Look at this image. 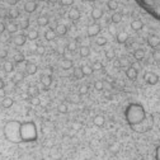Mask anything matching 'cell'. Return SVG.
<instances>
[{"label":"cell","mask_w":160,"mask_h":160,"mask_svg":"<svg viewBox=\"0 0 160 160\" xmlns=\"http://www.w3.org/2000/svg\"><path fill=\"white\" fill-rule=\"evenodd\" d=\"M103 10L100 9V8H93V10H91V18H93L94 20H98L100 18H103Z\"/></svg>","instance_id":"obj_11"},{"label":"cell","mask_w":160,"mask_h":160,"mask_svg":"<svg viewBox=\"0 0 160 160\" xmlns=\"http://www.w3.org/2000/svg\"><path fill=\"white\" fill-rule=\"evenodd\" d=\"M79 94H80V95L88 94V85H81L80 89H79Z\"/></svg>","instance_id":"obj_43"},{"label":"cell","mask_w":160,"mask_h":160,"mask_svg":"<svg viewBox=\"0 0 160 160\" xmlns=\"http://www.w3.org/2000/svg\"><path fill=\"white\" fill-rule=\"evenodd\" d=\"M99 32H100V26L94 23V24H90V26L88 27L87 35H88V37H95L97 35H99Z\"/></svg>","instance_id":"obj_5"},{"label":"cell","mask_w":160,"mask_h":160,"mask_svg":"<svg viewBox=\"0 0 160 160\" xmlns=\"http://www.w3.org/2000/svg\"><path fill=\"white\" fill-rule=\"evenodd\" d=\"M27 38L31 39V41L37 39V38H38V31H37V29H31V31H28V33H27Z\"/></svg>","instance_id":"obj_26"},{"label":"cell","mask_w":160,"mask_h":160,"mask_svg":"<svg viewBox=\"0 0 160 160\" xmlns=\"http://www.w3.org/2000/svg\"><path fill=\"white\" fill-rule=\"evenodd\" d=\"M89 2H95V0H89Z\"/></svg>","instance_id":"obj_54"},{"label":"cell","mask_w":160,"mask_h":160,"mask_svg":"<svg viewBox=\"0 0 160 160\" xmlns=\"http://www.w3.org/2000/svg\"><path fill=\"white\" fill-rule=\"evenodd\" d=\"M67 15H69V18L71 20H78L80 18V12L78 8H71V9L69 10V13H67Z\"/></svg>","instance_id":"obj_10"},{"label":"cell","mask_w":160,"mask_h":160,"mask_svg":"<svg viewBox=\"0 0 160 160\" xmlns=\"http://www.w3.org/2000/svg\"><path fill=\"white\" fill-rule=\"evenodd\" d=\"M48 22H50L48 18H47V17H45V15L38 17V18H37V24H38L39 27H46L47 24H48Z\"/></svg>","instance_id":"obj_25"},{"label":"cell","mask_w":160,"mask_h":160,"mask_svg":"<svg viewBox=\"0 0 160 160\" xmlns=\"http://www.w3.org/2000/svg\"><path fill=\"white\" fill-rule=\"evenodd\" d=\"M74 2L75 0H60L61 5H64V6H70V5H73Z\"/></svg>","instance_id":"obj_45"},{"label":"cell","mask_w":160,"mask_h":160,"mask_svg":"<svg viewBox=\"0 0 160 160\" xmlns=\"http://www.w3.org/2000/svg\"><path fill=\"white\" fill-rule=\"evenodd\" d=\"M6 15H8V13H6L4 9H2V10H0V18H5Z\"/></svg>","instance_id":"obj_50"},{"label":"cell","mask_w":160,"mask_h":160,"mask_svg":"<svg viewBox=\"0 0 160 160\" xmlns=\"http://www.w3.org/2000/svg\"><path fill=\"white\" fill-rule=\"evenodd\" d=\"M107 6L109 10H116L117 8H118V3H117V0H108Z\"/></svg>","instance_id":"obj_31"},{"label":"cell","mask_w":160,"mask_h":160,"mask_svg":"<svg viewBox=\"0 0 160 160\" xmlns=\"http://www.w3.org/2000/svg\"><path fill=\"white\" fill-rule=\"evenodd\" d=\"M131 28L133 31H141L142 28H144V22H142L141 19H133L131 22Z\"/></svg>","instance_id":"obj_13"},{"label":"cell","mask_w":160,"mask_h":160,"mask_svg":"<svg viewBox=\"0 0 160 160\" xmlns=\"http://www.w3.org/2000/svg\"><path fill=\"white\" fill-rule=\"evenodd\" d=\"M3 70L5 73H12L14 70V62L13 61H5L3 64Z\"/></svg>","instance_id":"obj_22"},{"label":"cell","mask_w":160,"mask_h":160,"mask_svg":"<svg viewBox=\"0 0 160 160\" xmlns=\"http://www.w3.org/2000/svg\"><path fill=\"white\" fill-rule=\"evenodd\" d=\"M125 118H126V122L132 128L135 126H139L142 122H145L147 120V116L145 112V108L140 103H131L127 106V108L125 111Z\"/></svg>","instance_id":"obj_1"},{"label":"cell","mask_w":160,"mask_h":160,"mask_svg":"<svg viewBox=\"0 0 160 160\" xmlns=\"http://www.w3.org/2000/svg\"><path fill=\"white\" fill-rule=\"evenodd\" d=\"M31 103H32V106H39L41 104V99L38 97H32L31 98Z\"/></svg>","instance_id":"obj_44"},{"label":"cell","mask_w":160,"mask_h":160,"mask_svg":"<svg viewBox=\"0 0 160 160\" xmlns=\"http://www.w3.org/2000/svg\"><path fill=\"white\" fill-rule=\"evenodd\" d=\"M17 2H18V0H6V3L9 4V5H15Z\"/></svg>","instance_id":"obj_51"},{"label":"cell","mask_w":160,"mask_h":160,"mask_svg":"<svg viewBox=\"0 0 160 160\" xmlns=\"http://www.w3.org/2000/svg\"><path fill=\"white\" fill-rule=\"evenodd\" d=\"M106 58L107 60H114L116 58V52H114V50L113 48H108L106 50Z\"/></svg>","instance_id":"obj_28"},{"label":"cell","mask_w":160,"mask_h":160,"mask_svg":"<svg viewBox=\"0 0 160 160\" xmlns=\"http://www.w3.org/2000/svg\"><path fill=\"white\" fill-rule=\"evenodd\" d=\"M133 58L136 61H142L145 58V51L142 48H137L133 51Z\"/></svg>","instance_id":"obj_12"},{"label":"cell","mask_w":160,"mask_h":160,"mask_svg":"<svg viewBox=\"0 0 160 160\" xmlns=\"http://www.w3.org/2000/svg\"><path fill=\"white\" fill-rule=\"evenodd\" d=\"M45 38H46V41H54V39L56 38V32H55V29H52V28L47 29V31L45 32Z\"/></svg>","instance_id":"obj_18"},{"label":"cell","mask_w":160,"mask_h":160,"mask_svg":"<svg viewBox=\"0 0 160 160\" xmlns=\"http://www.w3.org/2000/svg\"><path fill=\"white\" fill-rule=\"evenodd\" d=\"M41 83H42V85H43L45 88H48V87L52 84V76H48V75H43V76L41 78Z\"/></svg>","instance_id":"obj_21"},{"label":"cell","mask_w":160,"mask_h":160,"mask_svg":"<svg viewBox=\"0 0 160 160\" xmlns=\"http://www.w3.org/2000/svg\"><path fill=\"white\" fill-rule=\"evenodd\" d=\"M13 104H14V100H13L10 97H5V98H3V100H2V106H3V108H5V109L12 108Z\"/></svg>","instance_id":"obj_16"},{"label":"cell","mask_w":160,"mask_h":160,"mask_svg":"<svg viewBox=\"0 0 160 160\" xmlns=\"http://www.w3.org/2000/svg\"><path fill=\"white\" fill-rule=\"evenodd\" d=\"M81 71H83V74H84V76H90V75L94 73L93 67L89 66V65H84V66H81Z\"/></svg>","instance_id":"obj_23"},{"label":"cell","mask_w":160,"mask_h":160,"mask_svg":"<svg viewBox=\"0 0 160 160\" xmlns=\"http://www.w3.org/2000/svg\"><path fill=\"white\" fill-rule=\"evenodd\" d=\"M121 20H122V13H120V12L113 13V15H112V22H113V23H120Z\"/></svg>","instance_id":"obj_37"},{"label":"cell","mask_w":160,"mask_h":160,"mask_svg":"<svg viewBox=\"0 0 160 160\" xmlns=\"http://www.w3.org/2000/svg\"><path fill=\"white\" fill-rule=\"evenodd\" d=\"M144 80L149 84V85H156L159 83V75L153 73V71H146L144 74Z\"/></svg>","instance_id":"obj_4"},{"label":"cell","mask_w":160,"mask_h":160,"mask_svg":"<svg viewBox=\"0 0 160 160\" xmlns=\"http://www.w3.org/2000/svg\"><path fill=\"white\" fill-rule=\"evenodd\" d=\"M91 67H93V70H102L103 69V64L100 62V61H94L93 65H91Z\"/></svg>","instance_id":"obj_42"},{"label":"cell","mask_w":160,"mask_h":160,"mask_svg":"<svg viewBox=\"0 0 160 160\" xmlns=\"http://www.w3.org/2000/svg\"><path fill=\"white\" fill-rule=\"evenodd\" d=\"M6 31L13 35V33H15L17 31H18V26H17L15 23H13V22H12V23H8V24H6Z\"/></svg>","instance_id":"obj_30"},{"label":"cell","mask_w":160,"mask_h":160,"mask_svg":"<svg viewBox=\"0 0 160 160\" xmlns=\"http://www.w3.org/2000/svg\"><path fill=\"white\" fill-rule=\"evenodd\" d=\"M24 55L22 54V52H17L14 56H13V60H14V62L15 64H20V62H23L24 61Z\"/></svg>","instance_id":"obj_29"},{"label":"cell","mask_w":160,"mask_h":160,"mask_svg":"<svg viewBox=\"0 0 160 160\" xmlns=\"http://www.w3.org/2000/svg\"><path fill=\"white\" fill-rule=\"evenodd\" d=\"M79 52H80V56L81 57H88L90 55V48L88 46H81L79 48Z\"/></svg>","instance_id":"obj_27"},{"label":"cell","mask_w":160,"mask_h":160,"mask_svg":"<svg viewBox=\"0 0 160 160\" xmlns=\"http://www.w3.org/2000/svg\"><path fill=\"white\" fill-rule=\"evenodd\" d=\"M55 32L58 36H65L67 33V27L65 26V24H58V26L56 27V29H55Z\"/></svg>","instance_id":"obj_19"},{"label":"cell","mask_w":160,"mask_h":160,"mask_svg":"<svg viewBox=\"0 0 160 160\" xmlns=\"http://www.w3.org/2000/svg\"><path fill=\"white\" fill-rule=\"evenodd\" d=\"M147 45L151 48H156L160 46V38L158 36H149L147 37Z\"/></svg>","instance_id":"obj_8"},{"label":"cell","mask_w":160,"mask_h":160,"mask_svg":"<svg viewBox=\"0 0 160 160\" xmlns=\"http://www.w3.org/2000/svg\"><path fill=\"white\" fill-rule=\"evenodd\" d=\"M73 66H74V64L70 58H64L61 61V67L64 70H70V69H73Z\"/></svg>","instance_id":"obj_20"},{"label":"cell","mask_w":160,"mask_h":160,"mask_svg":"<svg viewBox=\"0 0 160 160\" xmlns=\"http://www.w3.org/2000/svg\"><path fill=\"white\" fill-rule=\"evenodd\" d=\"M155 160H160V145L155 150Z\"/></svg>","instance_id":"obj_48"},{"label":"cell","mask_w":160,"mask_h":160,"mask_svg":"<svg viewBox=\"0 0 160 160\" xmlns=\"http://www.w3.org/2000/svg\"><path fill=\"white\" fill-rule=\"evenodd\" d=\"M18 27H19L20 29H27V28H29V19H28V18H23V19H20Z\"/></svg>","instance_id":"obj_33"},{"label":"cell","mask_w":160,"mask_h":160,"mask_svg":"<svg viewBox=\"0 0 160 160\" xmlns=\"http://www.w3.org/2000/svg\"><path fill=\"white\" fill-rule=\"evenodd\" d=\"M95 43H97L98 46H104V45H107V38L103 37V36H99V37H97V39H95Z\"/></svg>","instance_id":"obj_41"},{"label":"cell","mask_w":160,"mask_h":160,"mask_svg":"<svg viewBox=\"0 0 160 160\" xmlns=\"http://www.w3.org/2000/svg\"><path fill=\"white\" fill-rule=\"evenodd\" d=\"M26 71L28 75H35L37 73V65L36 64H32V62H28L26 65Z\"/></svg>","instance_id":"obj_17"},{"label":"cell","mask_w":160,"mask_h":160,"mask_svg":"<svg viewBox=\"0 0 160 160\" xmlns=\"http://www.w3.org/2000/svg\"><path fill=\"white\" fill-rule=\"evenodd\" d=\"M57 111L60 112V113H62V114L67 113V111H69V108H67V104H66V103H61V104H58V107H57Z\"/></svg>","instance_id":"obj_39"},{"label":"cell","mask_w":160,"mask_h":160,"mask_svg":"<svg viewBox=\"0 0 160 160\" xmlns=\"http://www.w3.org/2000/svg\"><path fill=\"white\" fill-rule=\"evenodd\" d=\"M5 88V81L0 78V89H4Z\"/></svg>","instance_id":"obj_52"},{"label":"cell","mask_w":160,"mask_h":160,"mask_svg":"<svg viewBox=\"0 0 160 160\" xmlns=\"http://www.w3.org/2000/svg\"><path fill=\"white\" fill-rule=\"evenodd\" d=\"M76 47H78L76 41H71V42H69V43H67V46H66V48L69 50L70 52H74L75 50H76Z\"/></svg>","instance_id":"obj_40"},{"label":"cell","mask_w":160,"mask_h":160,"mask_svg":"<svg viewBox=\"0 0 160 160\" xmlns=\"http://www.w3.org/2000/svg\"><path fill=\"white\" fill-rule=\"evenodd\" d=\"M20 126L22 122L17 120H10L8 121L4 126V137L9 142L13 144H20L22 137H20Z\"/></svg>","instance_id":"obj_2"},{"label":"cell","mask_w":160,"mask_h":160,"mask_svg":"<svg viewBox=\"0 0 160 160\" xmlns=\"http://www.w3.org/2000/svg\"><path fill=\"white\" fill-rule=\"evenodd\" d=\"M83 76H84V74L81 71V67H76V69H74V78L75 79L80 80V79H83Z\"/></svg>","instance_id":"obj_36"},{"label":"cell","mask_w":160,"mask_h":160,"mask_svg":"<svg viewBox=\"0 0 160 160\" xmlns=\"http://www.w3.org/2000/svg\"><path fill=\"white\" fill-rule=\"evenodd\" d=\"M20 137H22V142H33V141H36L37 137H38L36 123L32 122V121L22 122Z\"/></svg>","instance_id":"obj_3"},{"label":"cell","mask_w":160,"mask_h":160,"mask_svg":"<svg viewBox=\"0 0 160 160\" xmlns=\"http://www.w3.org/2000/svg\"><path fill=\"white\" fill-rule=\"evenodd\" d=\"M36 9H37V3L33 2V0H29V2L24 4V10L27 13H33V12H36Z\"/></svg>","instance_id":"obj_9"},{"label":"cell","mask_w":160,"mask_h":160,"mask_svg":"<svg viewBox=\"0 0 160 160\" xmlns=\"http://www.w3.org/2000/svg\"><path fill=\"white\" fill-rule=\"evenodd\" d=\"M33 51H35L37 55H39V56H42L45 52H46V48L42 46V45H39V46H36V47H33Z\"/></svg>","instance_id":"obj_38"},{"label":"cell","mask_w":160,"mask_h":160,"mask_svg":"<svg viewBox=\"0 0 160 160\" xmlns=\"http://www.w3.org/2000/svg\"><path fill=\"white\" fill-rule=\"evenodd\" d=\"M6 56H8V51H6V50L5 48L0 50V58H5Z\"/></svg>","instance_id":"obj_46"},{"label":"cell","mask_w":160,"mask_h":160,"mask_svg":"<svg viewBox=\"0 0 160 160\" xmlns=\"http://www.w3.org/2000/svg\"><path fill=\"white\" fill-rule=\"evenodd\" d=\"M26 42H27V37L24 35H18V36H15V38H14L15 46H23V45H26Z\"/></svg>","instance_id":"obj_15"},{"label":"cell","mask_w":160,"mask_h":160,"mask_svg":"<svg viewBox=\"0 0 160 160\" xmlns=\"http://www.w3.org/2000/svg\"><path fill=\"white\" fill-rule=\"evenodd\" d=\"M28 95L32 98V97H38V93H39V90H38V88L36 87V85H31L29 88H28Z\"/></svg>","instance_id":"obj_24"},{"label":"cell","mask_w":160,"mask_h":160,"mask_svg":"<svg viewBox=\"0 0 160 160\" xmlns=\"http://www.w3.org/2000/svg\"><path fill=\"white\" fill-rule=\"evenodd\" d=\"M126 76H127V79L130 80H136L137 76H139V70L135 69V67L131 65L127 70H126Z\"/></svg>","instance_id":"obj_6"},{"label":"cell","mask_w":160,"mask_h":160,"mask_svg":"<svg viewBox=\"0 0 160 160\" xmlns=\"http://www.w3.org/2000/svg\"><path fill=\"white\" fill-rule=\"evenodd\" d=\"M23 79H24V73H15V75L13 76V81L15 83V84H18V83H20V81H23Z\"/></svg>","instance_id":"obj_34"},{"label":"cell","mask_w":160,"mask_h":160,"mask_svg":"<svg viewBox=\"0 0 160 160\" xmlns=\"http://www.w3.org/2000/svg\"><path fill=\"white\" fill-rule=\"evenodd\" d=\"M94 89L98 90V91H102L104 89V83L103 80H95L94 81Z\"/></svg>","instance_id":"obj_35"},{"label":"cell","mask_w":160,"mask_h":160,"mask_svg":"<svg viewBox=\"0 0 160 160\" xmlns=\"http://www.w3.org/2000/svg\"><path fill=\"white\" fill-rule=\"evenodd\" d=\"M0 97L5 98V89H0Z\"/></svg>","instance_id":"obj_53"},{"label":"cell","mask_w":160,"mask_h":160,"mask_svg":"<svg viewBox=\"0 0 160 160\" xmlns=\"http://www.w3.org/2000/svg\"><path fill=\"white\" fill-rule=\"evenodd\" d=\"M5 29H6V26H5L3 22H0V35H2V33H4Z\"/></svg>","instance_id":"obj_49"},{"label":"cell","mask_w":160,"mask_h":160,"mask_svg":"<svg viewBox=\"0 0 160 160\" xmlns=\"http://www.w3.org/2000/svg\"><path fill=\"white\" fill-rule=\"evenodd\" d=\"M8 15H9L12 19L19 18V12H18V9H15V8H10L9 12H8Z\"/></svg>","instance_id":"obj_32"},{"label":"cell","mask_w":160,"mask_h":160,"mask_svg":"<svg viewBox=\"0 0 160 160\" xmlns=\"http://www.w3.org/2000/svg\"><path fill=\"white\" fill-rule=\"evenodd\" d=\"M108 32H109V35H112V36H116L117 35V29L114 27H109L108 28Z\"/></svg>","instance_id":"obj_47"},{"label":"cell","mask_w":160,"mask_h":160,"mask_svg":"<svg viewBox=\"0 0 160 160\" xmlns=\"http://www.w3.org/2000/svg\"><path fill=\"white\" fill-rule=\"evenodd\" d=\"M93 123L97 126V127H102V126H104V123H106L104 116H102V114H97L94 118H93Z\"/></svg>","instance_id":"obj_14"},{"label":"cell","mask_w":160,"mask_h":160,"mask_svg":"<svg viewBox=\"0 0 160 160\" xmlns=\"http://www.w3.org/2000/svg\"><path fill=\"white\" fill-rule=\"evenodd\" d=\"M127 39H128V35H127V32H125V31L118 32V33L116 35V41H117V43H120V45L126 43V42H127Z\"/></svg>","instance_id":"obj_7"}]
</instances>
